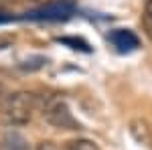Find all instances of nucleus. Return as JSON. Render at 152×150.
<instances>
[{
	"label": "nucleus",
	"mask_w": 152,
	"mask_h": 150,
	"mask_svg": "<svg viewBox=\"0 0 152 150\" xmlns=\"http://www.w3.org/2000/svg\"><path fill=\"white\" fill-rule=\"evenodd\" d=\"M142 29H144V35L152 41V0H144V8H142Z\"/></svg>",
	"instance_id": "7"
},
{
	"label": "nucleus",
	"mask_w": 152,
	"mask_h": 150,
	"mask_svg": "<svg viewBox=\"0 0 152 150\" xmlns=\"http://www.w3.org/2000/svg\"><path fill=\"white\" fill-rule=\"evenodd\" d=\"M128 132L140 146H146V148H148V144H150V140H152V126L146 120L134 118V120L130 122V126H128Z\"/></svg>",
	"instance_id": "4"
},
{
	"label": "nucleus",
	"mask_w": 152,
	"mask_h": 150,
	"mask_svg": "<svg viewBox=\"0 0 152 150\" xmlns=\"http://www.w3.org/2000/svg\"><path fill=\"white\" fill-rule=\"evenodd\" d=\"M110 41L116 45L118 51H134V49H138V45H140L138 37L134 35L132 31H128V29H116L110 35Z\"/></svg>",
	"instance_id": "5"
},
{
	"label": "nucleus",
	"mask_w": 152,
	"mask_h": 150,
	"mask_svg": "<svg viewBox=\"0 0 152 150\" xmlns=\"http://www.w3.org/2000/svg\"><path fill=\"white\" fill-rule=\"evenodd\" d=\"M41 114L49 126L57 128V130H81V124L71 114L67 102L59 95H47L45 97V102L41 104Z\"/></svg>",
	"instance_id": "2"
},
{
	"label": "nucleus",
	"mask_w": 152,
	"mask_h": 150,
	"mask_svg": "<svg viewBox=\"0 0 152 150\" xmlns=\"http://www.w3.org/2000/svg\"><path fill=\"white\" fill-rule=\"evenodd\" d=\"M0 148H2V130H0Z\"/></svg>",
	"instance_id": "11"
},
{
	"label": "nucleus",
	"mask_w": 152,
	"mask_h": 150,
	"mask_svg": "<svg viewBox=\"0 0 152 150\" xmlns=\"http://www.w3.org/2000/svg\"><path fill=\"white\" fill-rule=\"evenodd\" d=\"M14 43V39L10 35H0V51H4V49H8V47Z\"/></svg>",
	"instance_id": "8"
},
{
	"label": "nucleus",
	"mask_w": 152,
	"mask_h": 150,
	"mask_svg": "<svg viewBox=\"0 0 152 150\" xmlns=\"http://www.w3.org/2000/svg\"><path fill=\"white\" fill-rule=\"evenodd\" d=\"M37 108H39V95H35L33 91H14L4 97L2 116L8 126L20 128L33 120Z\"/></svg>",
	"instance_id": "1"
},
{
	"label": "nucleus",
	"mask_w": 152,
	"mask_h": 150,
	"mask_svg": "<svg viewBox=\"0 0 152 150\" xmlns=\"http://www.w3.org/2000/svg\"><path fill=\"white\" fill-rule=\"evenodd\" d=\"M6 95H8V93H6V89H4V85L0 83V104L4 102V97H6Z\"/></svg>",
	"instance_id": "10"
},
{
	"label": "nucleus",
	"mask_w": 152,
	"mask_h": 150,
	"mask_svg": "<svg viewBox=\"0 0 152 150\" xmlns=\"http://www.w3.org/2000/svg\"><path fill=\"white\" fill-rule=\"evenodd\" d=\"M75 10L71 2H51L43 8H37V10L28 12L26 16L28 18H37V20H61V18H67L71 12Z\"/></svg>",
	"instance_id": "3"
},
{
	"label": "nucleus",
	"mask_w": 152,
	"mask_h": 150,
	"mask_svg": "<svg viewBox=\"0 0 152 150\" xmlns=\"http://www.w3.org/2000/svg\"><path fill=\"white\" fill-rule=\"evenodd\" d=\"M6 2H8V0H0V20H8V18H12L10 14L6 12Z\"/></svg>",
	"instance_id": "9"
},
{
	"label": "nucleus",
	"mask_w": 152,
	"mask_h": 150,
	"mask_svg": "<svg viewBox=\"0 0 152 150\" xmlns=\"http://www.w3.org/2000/svg\"><path fill=\"white\" fill-rule=\"evenodd\" d=\"M65 150H102L99 144L89 138H71L65 142Z\"/></svg>",
	"instance_id": "6"
}]
</instances>
